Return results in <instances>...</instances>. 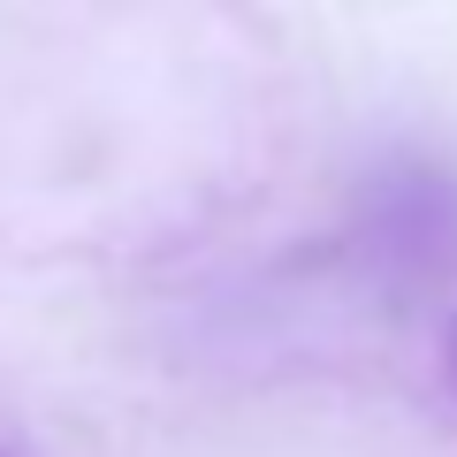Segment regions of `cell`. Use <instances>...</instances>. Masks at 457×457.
<instances>
[{"label":"cell","mask_w":457,"mask_h":457,"mask_svg":"<svg viewBox=\"0 0 457 457\" xmlns=\"http://www.w3.org/2000/svg\"><path fill=\"white\" fill-rule=\"evenodd\" d=\"M442 374H450V396H457V320H450V336H442Z\"/></svg>","instance_id":"cell-1"}]
</instances>
